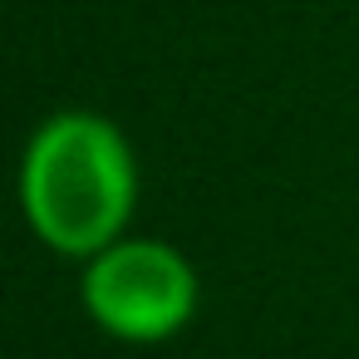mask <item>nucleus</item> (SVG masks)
<instances>
[{
  "label": "nucleus",
  "mask_w": 359,
  "mask_h": 359,
  "mask_svg": "<svg viewBox=\"0 0 359 359\" xmlns=\"http://www.w3.org/2000/svg\"><path fill=\"white\" fill-rule=\"evenodd\" d=\"M84 310L114 339H172L197 315V271L168 241H114L89 256Z\"/></svg>",
  "instance_id": "f03ea898"
},
{
  "label": "nucleus",
  "mask_w": 359,
  "mask_h": 359,
  "mask_svg": "<svg viewBox=\"0 0 359 359\" xmlns=\"http://www.w3.org/2000/svg\"><path fill=\"white\" fill-rule=\"evenodd\" d=\"M138 172L123 133L99 114H55L35 128L20 168V207L30 231L60 256H99L123 241Z\"/></svg>",
  "instance_id": "f257e3e1"
}]
</instances>
